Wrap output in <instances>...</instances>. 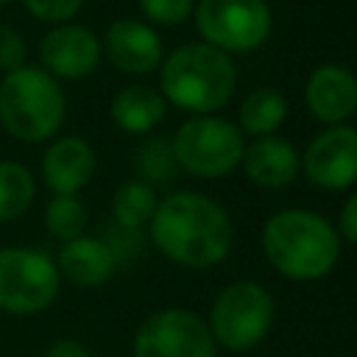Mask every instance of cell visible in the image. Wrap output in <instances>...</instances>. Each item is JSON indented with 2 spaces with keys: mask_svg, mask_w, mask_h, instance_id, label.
Listing matches in <instances>:
<instances>
[{
  "mask_svg": "<svg viewBox=\"0 0 357 357\" xmlns=\"http://www.w3.org/2000/svg\"><path fill=\"white\" fill-rule=\"evenodd\" d=\"M148 234L165 259L192 271L223 262L234 243V226L226 206L195 190H178L159 198Z\"/></svg>",
  "mask_w": 357,
  "mask_h": 357,
  "instance_id": "1",
  "label": "cell"
},
{
  "mask_svg": "<svg viewBox=\"0 0 357 357\" xmlns=\"http://www.w3.org/2000/svg\"><path fill=\"white\" fill-rule=\"evenodd\" d=\"M268 265L290 282H318L335 271L343 240L329 218L290 206L273 212L259 234Z\"/></svg>",
  "mask_w": 357,
  "mask_h": 357,
  "instance_id": "2",
  "label": "cell"
},
{
  "mask_svg": "<svg viewBox=\"0 0 357 357\" xmlns=\"http://www.w3.org/2000/svg\"><path fill=\"white\" fill-rule=\"evenodd\" d=\"M237 86V70L229 53L187 42L176 47L159 70V92L167 103L190 114H212L223 109Z\"/></svg>",
  "mask_w": 357,
  "mask_h": 357,
  "instance_id": "3",
  "label": "cell"
},
{
  "mask_svg": "<svg viewBox=\"0 0 357 357\" xmlns=\"http://www.w3.org/2000/svg\"><path fill=\"white\" fill-rule=\"evenodd\" d=\"M67 117L61 84L42 67L22 64L0 78V126L17 142H50Z\"/></svg>",
  "mask_w": 357,
  "mask_h": 357,
  "instance_id": "4",
  "label": "cell"
},
{
  "mask_svg": "<svg viewBox=\"0 0 357 357\" xmlns=\"http://www.w3.org/2000/svg\"><path fill=\"white\" fill-rule=\"evenodd\" d=\"M176 167L195 178H223L243 162L245 137L237 123L218 114H192L170 139Z\"/></svg>",
  "mask_w": 357,
  "mask_h": 357,
  "instance_id": "5",
  "label": "cell"
},
{
  "mask_svg": "<svg viewBox=\"0 0 357 357\" xmlns=\"http://www.w3.org/2000/svg\"><path fill=\"white\" fill-rule=\"evenodd\" d=\"M273 315L276 301L265 284L254 279H234L215 296L206 326L215 346L229 351H248L268 337Z\"/></svg>",
  "mask_w": 357,
  "mask_h": 357,
  "instance_id": "6",
  "label": "cell"
},
{
  "mask_svg": "<svg viewBox=\"0 0 357 357\" xmlns=\"http://www.w3.org/2000/svg\"><path fill=\"white\" fill-rule=\"evenodd\" d=\"M59 293L61 273L47 251L22 243L0 248V315H39L56 304Z\"/></svg>",
  "mask_w": 357,
  "mask_h": 357,
  "instance_id": "7",
  "label": "cell"
},
{
  "mask_svg": "<svg viewBox=\"0 0 357 357\" xmlns=\"http://www.w3.org/2000/svg\"><path fill=\"white\" fill-rule=\"evenodd\" d=\"M192 11L204 42L223 53L257 50L273 28L265 0H201Z\"/></svg>",
  "mask_w": 357,
  "mask_h": 357,
  "instance_id": "8",
  "label": "cell"
},
{
  "mask_svg": "<svg viewBox=\"0 0 357 357\" xmlns=\"http://www.w3.org/2000/svg\"><path fill=\"white\" fill-rule=\"evenodd\" d=\"M134 357H215L206 321L187 307H162L134 332Z\"/></svg>",
  "mask_w": 357,
  "mask_h": 357,
  "instance_id": "9",
  "label": "cell"
},
{
  "mask_svg": "<svg viewBox=\"0 0 357 357\" xmlns=\"http://www.w3.org/2000/svg\"><path fill=\"white\" fill-rule=\"evenodd\" d=\"M301 176L324 192L349 190L357 181V128L340 123L318 131L301 153Z\"/></svg>",
  "mask_w": 357,
  "mask_h": 357,
  "instance_id": "10",
  "label": "cell"
},
{
  "mask_svg": "<svg viewBox=\"0 0 357 357\" xmlns=\"http://www.w3.org/2000/svg\"><path fill=\"white\" fill-rule=\"evenodd\" d=\"M100 39L81 22L53 25L39 42V67L56 81H81L100 64Z\"/></svg>",
  "mask_w": 357,
  "mask_h": 357,
  "instance_id": "11",
  "label": "cell"
},
{
  "mask_svg": "<svg viewBox=\"0 0 357 357\" xmlns=\"http://www.w3.org/2000/svg\"><path fill=\"white\" fill-rule=\"evenodd\" d=\"M98 156L95 148L75 134L53 137L42 153V181L50 195H81V190L95 178Z\"/></svg>",
  "mask_w": 357,
  "mask_h": 357,
  "instance_id": "12",
  "label": "cell"
},
{
  "mask_svg": "<svg viewBox=\"0 0 357 357\" xmlns=\"http://www.w3.org/2000/svg\"><path fill=\"white\" fill-rule=\"evenodd\" d=\"M100 50L126 75H148L162 64V39L139 20H114L103 33Z\"/></svg>",
  "mask_w": 357,
  "mask_h": 357,
  "instance_id": "13",
  "label": "cell"
},
{
  "mask_svg": "<svg viewBox=\"0 0 357 357\" xmlns=\"http://www.w3.org/2000/svg\"><path fill=\"white\" fill-rule=\"evenodd\" d=\"M304 106L324 126H340L357 112V78L343 64H321L304 84Z\"/></svg>",
  "mask_w": 357,
  "mask_h": 357,
  "instance_id": "14",
  "label": "cell"
},
{
  "mask_svg": "<svg viewBox=\"0 0 357 357\" xmlns=\"http://www.w3.org/2000/svg\"><path fill=\"white\" fill-rule=\"evenodd\" d=\"M240 167L251 184L262 190H284L301 173V153L290 139L279 134H265L254 137V142L245 145Z\"/></svg>",
  "mask_w": 357,
  "mask_h": 357,
  "instance_id": "15",
  "label": "cell"
},
{
  "mask_svg": "<svg viewBox=\"0 0 357 357\" xmlns=\"http://www.w3.org/2000/svg\"><path fill=\"white\" fill-rule=\"evenodd\" d=\"M56 268L61 273V282L67 279L75 287H100L112 279L117 271V259L103 237L81 234L59 245V254L53 257Z\"/></svg>",
  "mask_w": 357,
  "mask_h": 357,
  "instance_id": "16",
  "label": "cell"
},
{
  "mask_svg": "<svg viewBox=\"0 0 357 357\" xmlns=\"http://www.w3.org/2000/svg\"><path fill=\"white\" fill-rule=\"evenodd\" d=\"M109 114H112V123L120 131H126V134H148L165 120L167 100L153 86L131 84V86H123L112 98Z\"/></svg>",
  "mask_w": 357,
  "mask_h": 357,
  "instance_id": "17",
  "label": "cell"
},
{
  "mask_svg": "<svg viewBox=\"0 0 357 357\" xmlns=\"http://www.w3.org/2000/svg\"><path fill=\"white\" fill-rule=\"evenodd\" d=\"M284 117H287L284 95L273 86H257L240 103L237 128L251 137H265V134H276Z\"/></svg>",
  "mask_w": 357,
  "mask_h": 357,
  "instance_id": "18",
  "label": "cell"
},
{
  "mask_svg": "<svg viewBox=\"0 0 357 357\" xmlns=\"http://www.w3.org/2000/svg\"><path fill=\"white\" fill-rule=\"evenodd\" d=\"M36 198V178L20 159H0V226L22 218Z\"/></svg>",
  "mask_w": 357,
  "mask_h": 357,
  "instance_id": "19",
  "label": "cell"
},
{
  "mask_svg": "<svg viewBox=\"0 0 357 357\" xmlns=\"http://www.w3.org/2000/svg\"><path fill=\"white\" fill-rule=\"evenodd\" d=\"M159 198H156V190L142 181V178H128L123 181L114 195H112V218L120 229H134V231H142L148 229L151 218H153V209H156Z\"/></svg>",
  "mask_w": 357,
  "mask_h": 357,
  "instance_id": "20",
  "label": "cell"
},
{
  "mask_svg": "<svg viewBox=\"0 0 357 357\" xmlns=\"http://www.w3.org/2000/svg\"><path fill=\"white\" fill-rule=\"evenodd\" d=\"M42 223L50 237H56L59 243H67L86 231L89 209L81 201V195H50L42 212Z\"/></svg>",
  "mask_w": 357,
  "mask_h": 357,
  "instance_id": "21",
  "label": "cell"
},
{
  "mask_svg": "<svg viewBox=\"0 0 357 357\" xmlns=\"http://www.w3.org/2000/svg\"><path fill=\"white\" fill-rule=\"evenodd\" d=\"M137 170L139 178L153 184H165L170 181L173 170H176V159H173V148L167 139L162 137H151L139 151H137Z\"/></svg>",
  "mask_w": 357,
  "mask_h": 357,
  "instance_id": "22",
  "label": "cell"
},
{
  "mask_svg": "<svg viewBox=\"0 0 357 357\" xmlns=\"http://www.w3.org/2000/svg\"><path fill=\"white\" fill-rule=\"evenodd\" d=\"M195 8V0H139V11L153 25H181Z\"/></svg>",
  "mask_w": 357,
  "mask_h": 357,
  "instance_id": "23",
  "label": "cell"
},
{
  "mask_svg": "<svg viewBox=\"0 0 357 357\" xmlns=\"http://www.w3.org/2000/svg\"><path fill=\"white\" fill-rule=\"evenodd\" d=\"M22 6L33 20L61 25V22H70L81 11L84 0H22Z\"/></svg>",
  "mask_w": 357,
  "mask_h": 357,
  "instance_id": "24",
  "label": "cell"
},
{
  "mask_svg": "<svg viewBox=\"0 0 357 357\" xmlns=\"http://www.w3.org/2000/svg\"><path fill=\"white\" fill-rule=\"evenodd\" d=\"M25 56H28L25 36L17 28L0 22V73H11V70L22 67Z\"/></svg>",
  "mask_w": 357,
  "mask_h": 357,
  "instance_id": "25",
  "label": "cell"
},
{
  "mask_svg": "<svg viewBox=\"0 0 357 357\" xmlns=\"http://www.w3.org/2000/svg\"><path fill=\"white\" fill-rule=\"evenodd\" d=\"M340 240L357 245V190L343 201L340 212H337V223H335Z\"/></svg>",
  "mask_w": 357,
  "mask_h": 357,
  "instance_id": "26",
  "label": "cell"
},
{
  "mask_svg": "<svg viewBox=\"0 0 357 357\" xmlns=\"http://www.w3.org/2000/svg\"><path fill=\"white\" fill-rule=\"evenodd\" d=\"M45 357H92V351L81 343V340H73V337H59L47 346Z\"/></svg>",
  "mask_w": 357,
  "mask_h": 357,
  "instance_id": "27",
  "label": "cell"
},
{
  "mask_svg": "<svg viewBox=\"0 0 357 357\" xmlns=\"http://www.w3.org/2000/svg\"><path fill=\"white\" fill-rule=\"evenodd\" d=\"M11 3H14V0H0V8H3V6H11Z\"/></svg>",
  "mask_w": 357,
  "mask_h": 357,
  "instance_id": "28",
  "label": "cell"
}]
</instances>
